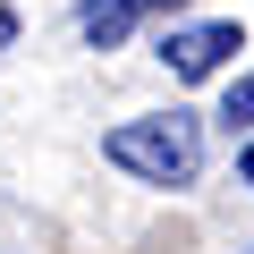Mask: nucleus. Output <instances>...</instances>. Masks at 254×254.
<instances>
[{
  "mask_svg": "<svg viewBox=\"0 0 254 254\" xmlns=\"http://www.w3.org/2000/svg\"><path fill=\"white\" fill-rule=\"evenodd\" d=\"M127 178H144V187H195L203 170V136H195V119L187 110H161V119H127L110 127V144H102Z\"/></svg>",
  "mask_w": 254,
  "mask_h": 254,
  "instance_id": "1",
  "label": "nucleus"
},
{
  "mask_svg": "<svg viewBox=\"0 0 254 254\" xmlns=\"http://www.w3.org/2000/svg\"><path fill=\"white\" fill-rule=\"evenodd\" d=\"M229 51H246V34L220 17V26H170V43H161V60L178 68V76H212Z\"/></svg>",
  "mask_w": 254,
  "mask_h": 254,
  "instance_id": "2",
  "label": "nucleus"
},
{
  "mask_svg": "<svg viewBox=\"0 0 254 254\" xmlns=\"http://www.w3.org/2000/svg\"><path fill=\"white\" fill-rule=\"evenodd\" d=\"M127 26H136V0H85V43L93 51H110Z\"/></svg>",
  "mask_w": 254,
  "mask_h": 254,
  "instance_id": "3",
  "label": "nucleus"
},
{
  "mask_svg": "<svg viewBox=\"0 0 254 254\" xmlns=\"http://www.w3.org/2000/svg\"><path fill=\"white\" fill-rule=\"evenodd\" d=\"M220 119H229V127H254V68H246V76L229 85V102H220Z\"/></svg>",
  "mask_w": 254,
  "mask_h": 254,
  "instance_id": "4",
  "label": "nucleus"
},
{
  "mask_svg": "<svg viewBox=\"0 0 254 254\" xmlns=\"http://www.w3.org/2000/svg\"><path fill=\"white\" fill-rule=\"evenodd\" d=\"M9 43H17V17H9V9H0V51H9Z\"/></svg>",
  "mask_w": 254,
  "mask_h": 254,
  "instance_id": "5",
  "label": "nucleus"
},
{
  "mask_svg": "<svg viewBox=\"0 0 254 254\" xmlns=\"http://www.w3.org/2000/svg\"><path fill=\"white\" fill-rule=\"evenodd\" d=\"M136 9H187V0H136Z\"/></svg>",
  "mask_w": 254,
  "mask_h": 254,
  "instance_id": "6",
  "label": "nucleus"
},
{
  "mask_svg": "<svg viewBox=\"0 0 254 254\" xmlns=\"http://www.w3.org/2000/svg\"><path fill=\"white\" fill-rule=\"evenodd\" d=\"M237 170H246V187H254V144H246V161H237Z\"/></svg>",
  "mask_w": 254,
  "mask_h": 254,
  "instance_id": "7",
  "label": "nucleus"
}]
</instances>
